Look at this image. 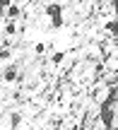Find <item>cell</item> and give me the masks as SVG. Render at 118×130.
<instances>
[{
    "instance_id": "1",
    "label": "cell",
    "mask_w": 118,
    "mask_h": 130,
    "mask_svg": "<svg viewBox=\"0 0 118 130\" xmlns=\"http://www.w3.org/2000/svg\"><path fill=\"white\" fill-rule=\"evenodd\" d=\"M111 101H113V92L106 96V101L101 104V123H104L106 130H113V123H116V116H113V108H111Z\"/></svg>"
},
{
    "instance_id": "2",
    "label": "cell",
    "mask_w": 118,
    "mask_h": 130,
    "mask_svg": "<svg viewBox=\"0 0 118 130\" xmlns=\"http://www.w3.org/2000/svg\"><path fill=\"white\" fill-rule=\"evenodd\" d=\"M46 14L51 17V24L53 27H63V5L60 3H48L46 5Z\"/></svg>"
},
{
    "instance_id": "3",
    "label": "cell",
    "mask_w": 118,
    "mask_h": 130,
    "mask_svg": "<svg viewBox=\"0 0 118 130\" xmlns=\"http://www.w3.org/2000/svg\"><path fill=\"white\" fill-rule=\"evenodd\" d=\"M17 65H7V70H5L3 72V82L5 84H10V82H14V79H17Z\"/></svg>"
},
{
    "instance_id": "4",
    "label": "cell",
    "mask_w": 118,
    "mask_h": 130,
    "mask_svg": "<svg viewBox=\"0 0 118 130\" xmlns=\"http://www.w3.org/2000/svg\"><path fill=\"white\" fill-rule=\"evenodd\" d=\"M5 14H7V19H10V22H14V19L22 14V7H17V5H10V7L5 10Z\"/></svg>"
},
{
    "instance_id": "5",
    "label": "cell",
    "mask_w": 118,
    "mask_h": 130,
    "mask_svg": "<svg viewBox=\"0 0 118 130\" xmlns=\"http://www.w3.org/2000/svg\"><path fill=\"white\" fill-rule=\"evenodd\" d=\"M104 29L111 34V36H118V17L116 19H109V22L104 24Z\"/></svg>"
},
{
    "instance_id": "6",
    "label": "cell",
    "mask_w": 118,
    "mask_h": 130,
    "mask_svg": "<svg viewBox=\"0 0 118 130\" xmlns=\"http://www.w3.org/2000/svg\"><path fill=\"white\" fill-rule=\"evenodd\" d=\"M63 60H65V51H56V53L51 56V63H53V65H60Z\"/></svg>"
},
{
    "instance_id": "7",
    "label": "cell",
    "mask_w": 118,
    "mask_h": 130,
    "mask_svg": "<svg viewBox=\"0 0 118 130\" xmlns=\"http://www.w3.org/2000/svg\"><path fill=\"white\" fill-rule=\"evenodd\" d=\"M19 123H22V113H12V116H10V128H19Z\"/></svg>"
},
{
    "instance_id": "8",
    "label": "cell",
    "mask_w": 118,
    "mask_h": 130,
    "mask_svg": "<svg viewBox=\"0 0 118 130\" xmlns=\"http://www.w3.org/2000/svg\"><path fill=\"white\" fill-rule=\"evenodd\" d=\"M14 31H17V24H14V22H7V27H5V34H7V36H12Z\"/></svg>"
},
{
    "instance_id": "9",
    "label": "cell",
    "mask_w": 118,
    "mask_h": 130,
    "mask_svg": "<svg viewBox=\"0 0 118 130\" xmlns=\"http://www.w3.org/2000/svg\"><path fill=\"white\" fill-rule=\"evenodd\" d=\"M43 51H46V43H36V46H34V53H36V56H41Z\"/></svg>"
},
{
    "instance_id": "10",
    "label": "cell",
    "mask_w": 118,
    "mask_h": 130,
    "mask_svg": "<svg viewBox=\"0 0 118 130\" xmlns=\"http://www.w3.org/2000/svg\"><path fill=\"white\" fill-rule=\"evenodd\" d=\"M12 5V0H0V10H7Z\"/></svg>"
},
{
    "instance_id": "11",
    "label": "cell",
    "mask_w": 118,
    "mask_h": 130,
    "mask_svg": "<svg viewBox=\"0 0 118 130\" xmlns=\"http://www.w3.org/2000/svg\"><path fill=\"white\" fill-rule=\"evenodd\" d=\"M7 58H10V51H3V53H0V63L7 60Z\"/></svg>"
},
{
    "instance_id": "12",
    "label": "cell",
    "mask_w": 118,
    "mask_h": 130,
    "mask_svg": "<svg viewBox=\"0 0 118 130\" xmlns=\"http://www.w3.org/2000/svg\"><path fill=\"white\" fill-rule=\"evenodd\" d=\"M111 7H113V12L118 14V0H111Z\"/></svg>"
},
{
    "instance_id": "13",
    "label": "cell",
    "mask_w": 118,
    "mask_h": 130,
    "mask_svg": "<svg viewBox=\"0 0 118 130\" xmlns=\"http://www.w3.org/2000/svg\"><path fill=\"white\" fill-rule=\"evenodd\" d=\"M116 125H118V118H116Z\"/></svg>"
}]
</instances>
